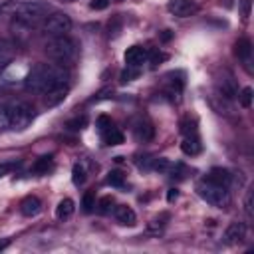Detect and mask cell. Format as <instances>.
Returning <instances> with one entry per match:
<instances>
[{"mask_svg":"<svg viewBox=\"0 0 254 254\" xmlns=\"http://www.w3.org/2000/svg\"><path fill=\"white\" fill-rule=\"evenodd\" d=\"M67 79H69V73L64 65L40 62L28 69L26 79H24V87L28 91H34V93H46L56 85L67 83Z\"/></svg>","mask_w":254,"mask_h":254,"instance_id":"obj_1","label":"cell"},{"mask_svg":"<svg viewBox=\"0 0 254 254\" xmlns=\"http://www.w3.org/2000/svg\"><path fill=\"white\" fill-rule=\"evenodd\" d=\"M44 52H46V56L50 58V60H54V62H58L60 65H73L75 62H77V56H79V48H77V44L65 34V36H56V38H52L48 44H46V48H44Z\"/></svg>","mask_w":254,"mask_h":254,"instance_id":"obj_2","label":"cell"},{"mask_svg":"<svg viewBox=\"0 0 254 254\" xmlns=\"http://www.w3.org/2000/svg\"><path fill=\"white\" fill-rule=\"evenodd\" d=\"M10 12H12V18L16 20V24L32 28V26L44 22V18L50 12V6L46 2H42V0H28V2L12 4Z\"/></svg>","mask_w":254,"mask_h":254,"instance_id":"obj_3","label":"cell"},{"mask_svg":"<svg viewBox=\"0 0 254 254\" xmlns=\"http://www.w3.org/2000/svg\"><path fill=\"white\" fill-rule=\"evenodd\" d=\"M198 194H200L202 200H206L210 206H216V208H226L230 204V190H228V187L212 183L208 179H202L198 183Z\"/></svg>","mask_w":254,"mask_h":254,"instance_id":"obj_4","label":"cell"},{"mask_svg":"<svg viewBox=\"0 0 254 254\" xmlns=\"http://www.w3.org/2000/svg\"><path fill=\"white\" fill-rule=\"evenodd\" d=\"M8 115H10V129L24 131L34 121V107L26 101H16L8 105Z\"/></svg>","mask_w":254,"mask_h":254,"instance_id":"obj_5","label":"cell"},{"mask_svg":"<svg viewBox=\"0 0 254 254\" xmlns=\"http://www.w3.org/2000/svg\"><path fill=\"white\" fill-rule=\"evenodd\" d=\"M42 30H44L48 36H52V38H56V36H65V34L71 30V18H69L67 14H64V12H54V14H50V16L44 18Z\"/></svg>","mask_w":254,"mask_h":254,"instance_id":"obj_6","label":"cell"},{"mask_svg":"<svg viewBox=\"0 0 254 254\" xmlns=\"http://www.w3.org/2000/svg\"><path fill=\"white\" fill-rule=\"evenodd\" d=\"M26 73H28V67H24L22 64L16 65L14 62H10L0 71V87H16V85L24 83Z\"/></svg>","mask_w":254,"mask_h":254,"instance_id":"obj_7","label":"cell"},{"mask_svg":"<svg viewBox=\"0 0 254 254\" xmlns=\"http://www.w3.org/2000/svg\"><path fill=\"white\" fill-rule=\"evenodd\" d=\"M167 10L177 18H189L198 12V4L194 0H169Z\"/></svg>","mask_w":254,"mask_h":254,"instance_id":"obj_8","label":"cell"},{"mask_svg":"<svg viewBox=\"0 0 254 254\" xmlns=\"http://www.w3.org/2000/svg\"><path fill=\"white\" fill-rule=\"evenodd\" d=\"M244 236H246V224L240 222V220H232V222L226 226V230H224V234H222V240L232 246V244L242 242Z\"/></svg>","mask_w":254,"mask_h":254,"instance_id":"obj_9","label":"cell"},{"mask_svg":"<svg viewBox=\"0 0 254 254\" xmlns=\"http://www.w3.org/2000/svg\"><path fill=\"white\" fill-rule=\"evenodd\" d=\"M147 58H149V52L143 46H131L125 52V64H127V67H139V65H143L147 62Z\"/></svg>","mask_w":254,"mask_h":254,"instance_id":"obj_10","label":"cell"},{"mask_svg":"<svg viewBox=\"0 0 254 254\" xmlns=\"http://www.w3.org/2000/svg\"><path fill=\"white\" fill-rule=\"evenodd\" d=\"M67 93H69L67 83L56 85V87H52L50 91L44 93V105H46V107H56V105H60V103L67 97Z\"/></svg>","mask_w":254,"mask_h":254,"instance_id":"obj_11","label":"cell"},{"mask_svg":"<svg viewBox=\"0 0 254 254\" xmlns=\"http://www.w3.org/2000/svg\"><path fill=\"white\" fill-rule=\"evenodd\" d=\"M113 216L117 218V222H121V224H125V226H135V224H137V214H135V210H133L131 206H127V204H117V206L113 208Z\"/></svg>","mask_w":254,"mask_h":254,"instance_id":"obj_12","label":"cell"},{"mask_svg":"<svg viewBox=\"0 0 254 254\" xmlns=\"http://www.w3.org/2000/svg\"><path fill=\"white\" fill-rule=\"evenodd\" d=\"M181 149H183V153H185V155H190V157L198 155V153H200V149H202L200 139H198V133L185 135V139H183V143H181Z\"/></svg>","mask_w":254,"mask_h":254,"instance_id":"obj_13","label":"cell"},{"mask_svg":"<svg viewBox=\"0 0 254 254\" xmlns=\"http://www.w3.org/2000/svg\"><path fill=\"white\" fill-rule=\"evenodd\" d=\"M42 210V200L38 196H26L22 202H20V212L24 216H36L38 212Z\"/></svg>","mask_w":254,"mask_h":254,"instance_id":"obj_14","label":"cell"},{"mask_svg":"<svg viewBox=\"0 0 254 254\" xmlns=\"http://www.w3.org/2000/svg\"><path fill=\"white\" fill-rule=\"evenodd\" d=\"M133 133H135V137H137L139 141H149V139H153L155 129H153V125H151L149 121L139 119V121H135V125H133Z\"/></svg>","mask_w":254,"mask_h":254,"instance_id":"obj_15","label":"cell"},{"mask_svg":"<svg viewBox=\"0 0 254 254\" xmlns=\"http://www.w3.org/2000/svg\"><path fill=\"white\" fill-rule=\"evenodd\" d=\"M232 177H234V175H232L228 169H212V171L206 175V179H208V181L218 183V185H224V187H230Z\"/></svg>","mask_w":254,"mask_h":254,"instance_id":"obj_16","label":"cell"},{"mask_svg":"<svg viewBox=\"0 0 254 254\" xmlns=\"http://www.w3.org/2000/svg\"><path fill=\"white\" fill-rule=\"evenodd\" d=\"M73 210H75V204H73V200H71V198H62V200L58 202V208H56V216H58L60 220H65V218H69V216L73 214Z\"/></svg>","mask_w":254,"mask_h":254,"instance_id":"obj_17","label":"cell"},{"mask_svg":"<svg viewBox=\"0 0 254 254\" xmlns=\"http://www.w3.org/2000/svg\"><path fill=\"white\" fill-rule=\"evenodd\" d=\"M236 56H238V60H242V62H250L252 44H250L248 38H240V40L236 42Z\"/></svg>","mask_w":254,"mask_h":254,"instance_id":"obj_18","label":"cell"},{"mask_svg":"<svg viewBox=\"0 0 254 254\" xmlns=\"http://www.w3.org/2000/svg\"><path fill=\"white\" fill-rule=\"evenodd\" d=\"M12 60H14V48H12V44L0 38V67L8 65Z\"/></svg>","mask_w":254,"mask_h":254,"instance_id":"obj_19","label":"cell"},{"mask_svg":"<svg viewBox=\"0 0 254 254\" xmlns=\"http://www.w3.org/2000/svg\"><path fill=\"white\" fill-rule=\"evenodd\" d=\"M101 137H103V141H105L107 145H121V143H123V133H121L117 127H113V125H111L107 131H103Z\"/></svg>","mask_w":254,"mask_h":254,"instance_id":"obj_20","label":"cell"},{"mask_svg":"<svg viewBox=\"0 0 254 254\" xmlns=\"http://www.w3.org/2000/svg\"><path fill=\"white\" fill-rule=\"evenodd\" d=\"M218 89H220V97H226V99H232L234 95H236V89H234V83H232V79H222V81H218Z\"/></svg>","mask_w":254,"mask_h":254,"instance_id":"obj_21","label":"cell"},{"mask_svg":"<svg viewBox=\"0 0 254 254\" xmlns=\"http://www.w3.org/2000/svg\"><path fill=\"white\" fill-rule=\"evenodd\" d=\"M71 181H73V185H83V183H85V167H83L81 163H75V165H73Z\"/></svg>","mask_w":254,"mask_h":254,"instance_id":"obj_22","label":"cell"},{"mask_svg":"<svg viewBox=\"0 0 254 254\" xmlns=\"http://www.w3.org/2000/svg\"><path fill=\"white\" fill-rule=\"evenodd\" d=\"M50 169H52V157H40L32 167L34 173H48Z\"/></svg>","mask_w":254,"mask_h":254,"instance_id":"obj_23","label":"cell"},{"mask_svg":"<svg viewBox=\"0 0 254 254\" xmlns=\"http://www.w3.org/2000/svg\"><path fill=\"white\" fill-rule=\"evenodd\" d=\"M123 183H125V177L119 171H111L107 175V185H111V187H123Z\"/></svg>","mask_w":254,"mask_h":254,"instance_id":"obj_24","label":"cell"},{"mask_svg":"<svg viewBox=\"0 0 254 254\" xmlns=\"http://www.w3.org/2000/svg\"><path fill=\"white\" fill-rule=\"evenodd\" d=\"M238 97H240V105H242L244 109H248V107L252 105V87H244Z\"/></svg>","mask_w":254,"mask_h":254,"instance_id":"obj_25","label":"cell"},{"mask_svg":"<svg viewBox=\"0 0 254 254\" xmlns=\"http://www.w3.org/2000/svg\"><path fill=\"white\" fill-rule=\"evenodd\" d=\"M111 208H113V198H111V196H103V198L97 202V210H99L101 214H109Z\"/></svg>","mask_w":254,"mask_h":254,"instance_id":"obj_26","label":"cell"},{"mask_svg":"<svg viewBox=\"0 0 254 254\" xmlns=\"http://www.w3.org/2000/svg\"><path fill=\"white\" fill-rule=\"evenodd\" d=\"M252 200H254V192H252V190H248V192H246V196H244V212H246V216H248L250 220H252V216H254Z\"/></svg>","mask_w":254,"mask_h":254,"instance_id":"obj_27","label":"cell"},{"mask_svg":"<svg viewBox=\"0 0 254 254\" xmlns=\"http://www.w3.org/2000/svg\"><path fill=\"white\" fill-rule=\"evenodd\" d=\"M10 129V115H8V105L0 107V131Z\"/></svg>","mask_w":254,"mask_h":254,"instance_id":"obj_28","label":"cell"},{"mask_svg":"<svg viewBox=\"0 0 254 254\" xmlns=\"http://www.w3.org/2000/svg\"><path fill=\"white\" fill-rule=\"evenodd\" d=\"M113 123H111V119L107 117V115H101L99 119H97V127H99V133H103V131H107L109 127H111Z\"/></svg>","mask_w":254,"mask_h":254,"instance_id":"obj_29","label":"cell"},{"mask_svg":"<svg viewBox=\"0 0 254 254\" xmlns=\"http://www.w3.org/2000/svg\"><path fill=\"white\" fill-rule=\"evenodd\" d=\"M93 206H95L93 194H91V192H87V194L83 196V210H85V212H91V210H93Z\"/></svg>","mask_w":254,"mask_h":254,"instance_id":"obj_30","label":"cell"},{"mask_svg":"<svg viewBox=\"0 0 254 254\" xmlns=\"http://www.w3.org/2000/svg\"><path fill=\"white\" fill-rule=\"evenodd\" d=\"M16 163H0V177H6V175H10L12 171H16Z\"/></svg>","mask_w":254,"mask_h":254,"instance_id":"obj_31","label":"cell"},{"mask_svg":"<svg viewBox=\"0 0 254 254\" xmlns=\"http://www.w3.org/2000/svg\"><path fill=\"white\" fill-rule=\"evenodd\" d=\"M109 6V0H91L89 2V8L91 10H105Z\"/></svg>","mask_w":254,"mask_h":254,"instance_id":"obj_32","label":"cell"},{"mask_svg":"<svg viewBox=\"0 0 254 254\" xmlns=\"http://www.w3.org/2000/svg\"><path fill=\"white\" fill-rule=\"evenodd\" d=\"M250 2H252V0H242V14H244V16L250 14Z\"/></svg>","mask_w":254,"mask_h":254,"instance_id":"obj_33","label":"cell"},{"mask_svg":"<svg viewBox=\"0 0 254 254\" xmlns=\"http://www.w3.org/2000/svg\"><path fill=\"white\" fill-rule=\"evenodd\" d=\"M177 196H179L177 189H171V190H169V194H167V200H169V202H173V200H177Z\"/></svg>","mask_w":254,"mask_h":254,"instance_id":"obj_34","label":"cell"},{"mask_svg":"<svg viewBox=\"0 0 254 254\" xmlns=\"http://www.w3.org/2000/svg\"><path fill=\"white\" fill-rule=\"evenodd\" d=\"M161 60H165V56H161V54H155L153 58H151V62H153V65H157Z\"/></svg>","mask_w":254,"mask_h":254,"instance_id":"obj_35","label":"cell"},{"mask_svg":"<svg viewBox=\"0 0 254 254\" xmlns=\"http://www.w3.org/2000/svg\"><path fill=\"white\" fill-rule=\"evenodd\" d=\"M8 244H10V240H0V252H2V250H4Z\"/></svg>","mask_w":254,"mask_h":254,"instance_id":"obj_36","label":"cell"},{"mask_svg":"<svg viewBox=\"0 0 254 254\" xmlns=\"http://www.w3.org/2000/svg\"><path fill=\"white\" fill-rule=\"evenodd\" d=\"M64 2H73V0H64Z\"/></svg>","mask_w":254,"mask_h":254,"instance_id":"obj_37","label":"cell"}]
</instances>
